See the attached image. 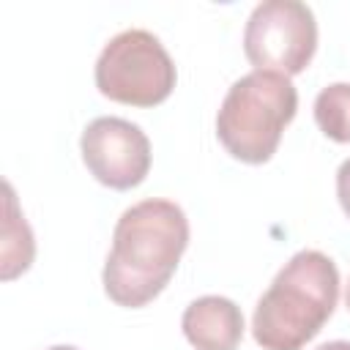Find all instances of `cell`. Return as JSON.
I'll return each instance as SVG.
<instances>
[{"instance_id":"obj_1","label":"cell","mask_w":350,"mask_h":350,"mask_svg":"<svg viewBox=\"0 0 350 350\" xmlns=\"http://www.w3.org/2000/svg\"><path fill=\"white\" fill-rule=\"evenodd\" d=\"M189 246V219L170 200H142L126 208L104 262V290L118 306H145L172 279Z\"/></svg>"},{"instance_id":"obj_2","label":"cell","mask_w":350,"mask_h":350,"mask_svg":"<svg viewBox=\"0 0 350 350\" xmlns=\"http://www.w3.org/2000/svg\"><path fill=\"white\" fill-rule=\"evenodd\" d=\"M339 301V271L317 249L295 252L254 306L252 334L262 350H301Z\"/></svg>"},{"instance_id":"obj_3","label":"cell","mask_w":350,"mask_h":350,"mask_svg":"<svg viewBox=\"0 0 350 350\" xmlns=\"http://www.w3.org/2000/svg\"><path fill=\"white\" fill-rule=\"evenodd\" d=\"M295 109L298 90L290 77L254 68L230 85L216 112V137L230 156L246 164H262L276 153Z\"/></svg>"},{"instance_id":"obj_4","label":"cell","mask_w":350,"mask_h":350,"mask_svg":"<svg viewBox=\"0 0 350 350\" xmlns=\"http://www.w3.org/2000/svg\"><path fill=\"white\" fill-rule=\"evenodd\" d=\"M93 77L96 88L112 101L156 107L172 93L178 71L159 36L142 27H129L104 44Z\"/></svg>"},{"instance_id":"obj_5","label":"cell","mask_w":350,"mask_h":350,"mask_svg":"<svg viewBox=\"0 0 350 350\" xmlns=\"http://www.w3.org/2000/svg\"><path fill=\"white\" fill-rule=\"evenodd\" d=\"M317 49V19L301 0H262L243 27V52L257 71L301 74Z\"/></svg>"},{"instance_id":"obj_6","label":"cell","mask_w":350,"mask_h":350,"mask_svg":"<svg viewBox=\"0 0 350 350\" xmlns=\"http://www.w3.org/2000/svg\"><path fill=\"white\" fill-rule=\"evenodd\" d=\"M79 150L90 175L109 189H134L150 170V139L126 118L101 115L90 120L82 131Z\"/></svg>"},{"instance_id":"obj_7","label":"cell","mask_w":350,"mask_h":350,"mask_svg":"<svg viewBox=\"0 0 350 350\" xmlns=\"http://www.w3.org/2000/svg\"><path fill=\"white\" fill-rule=\"evenodd\" d=\"M180 328L197 350H235L243 339V312L224 295H202L183 309Z\"/></svg>"},{"instance_id":"obj_8","label":"cell","mask_w":350,"mask_h":350,"mask_svg":"<svg viewBox=\"0 0 350 350\" xmlns=\"http://www.w3.org/2000/svg\"><path fill=\"white\" fill-rule=\"evenodd\" d=\"M3 189H5V221H3V271H0V276L14 279L16 273L30 268L33 254H36V241H33L30 224L19 213L11 183H5Z\"/></svg>"},{"instance_id":"obj_9","label":"cell","mask_w":350,"mask_h":350,"mask_svg":"<svg viewBox=\"0 0 350 350\" xmlns=\"http://www.w3.org/2000/svg\"><path fill=\"white\" fill-rule=\"evenodd\" d=\"M314 120L334 142H350V82H331L314 98Z\"/></svg>"},{"instance_id":"obj_10","label":"cell","mask_w":350,"mask_h":350,"mask_svg":"<svg viewBox=\"0 0 350 350\" xmlns=\"http://www.w3.org/2000/svg\"><path fill=\"white\" fill-rule=\"evenodd\" d=\"M336 197H339L345 216L350 219V159H345L336 170Z\"/></svg>"},{"instance_id":"obj_11","label":"cell","mask_w":350,"mask_h":350,"mask_svg":"<svg viewBox=\"0 0 350 350\" xmlns=\"http://www.w3.org/2000/svg\"><path fill=\"white\" fill-rule=\"evenodd\" d=\"M314 350H350V342L347 339H334V342H325V345H320Z\"/></svg>"},{"instance_id":"obj_12","label":"cell","mask_w":350,"mask_h":350,"mask_svg":"<svg viewBox=\"0 0 350 350\" xmlns=\"http://www.w3.org/2000/svg\"><path fill=\"white\" fill-rule=\"evenodd\" d=\"M46 350H79V347H74V345H55V347H46Z\"/></svg>"},{"instance_id":"obj_13","label":"cell","mask_w":350,"mask_h":350,"mask_svg":"<svg viewBox=\"0 0 350 350\" xmlns=\"http://www.w3.org/2000/svg\"><path fill=\"white\" fill-rule=\"evenodd\" d=\"M345 301H347V309H350V284H347V293H345Z\"/></svg>"}]
</instances>
